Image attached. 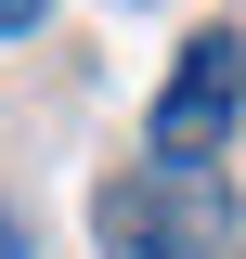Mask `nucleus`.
I'll list each match as a JSON object with an SVG mask.
<instances>
[{"instance_id": "2", "label": "nucleus", "mask_w": 246, "mask_h": 259, "mask_svg": "<svg viewBox=\"0 0 246 259\" xmlns=\"http://www.w3.org/2000/svg\"><path fill=\"white\" fill-rule=\"evenodd\" d=\"M233 117H246V39L208 26L182 65H169V91H155V117H143V156L155 168H208L220 143H233Z\"/></svg>"}, {"instance_id": "4", "label": "nucleus", "mask_w": 246, "mask_h": 259, "mask_svg": "<svg viewBox=\"0 0 246 259\" xmlns=\"http://www.w3.org/2000/svg\"><path fill=\"white\" fill-rule=\"evenodd\" d=\"M0 259H39V233H26V207L0 194Z\"/></svg>"}, {"instance_id": "1", "label": "nucleus", "mask_w": 246, "mask_h": 259, "mask_svg": "<svg viewBox=\"0 0 246 259\" xmlns=\"http://www.w3.org/2000/svg\"><path fill=\"white\" fill-rule=\"evenodd\" d=\"M104 259H233V194L208 168H130L91 194Z\"/></svg>"}, {"instance_id": "3", "label": "nucleus", "mask_w": 246, "mask_h": 259, "mask_svg": "<svg viewBox=\"0 0 246 259\" xmlns=\"http://www.w3.org/2000/svg\"><path fill=\"white\" fill-rule=\"evenodd\" d=\"M52 26V0H0V39H39Z\"/></svg>"}]
</instances>
